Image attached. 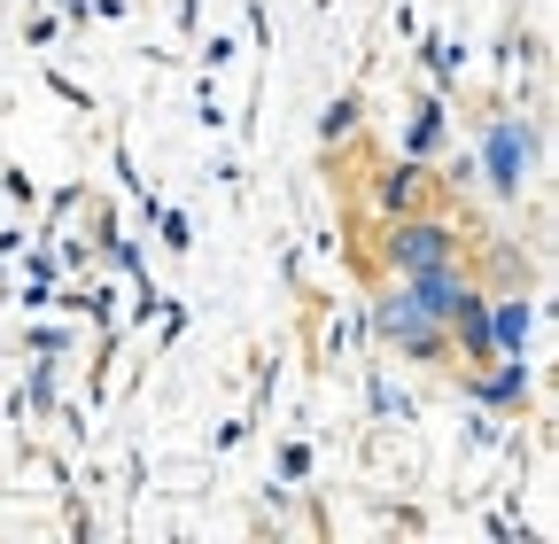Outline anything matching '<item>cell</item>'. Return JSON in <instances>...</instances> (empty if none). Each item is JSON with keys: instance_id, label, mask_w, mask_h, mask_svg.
<instances>
[{"instance_id": "1", "label": "cell", "mask_w": 559, "mask_h": 544, "mask_svg": "<svg viewBox=\"0 0 559 544\" xmlns=\"http://www.w3.org/2000/svg\"><path fill=\"white\" fill-rule=\"evenodd\" d=\"M373 334H381L396 358H419V366H443L451 358V327L436 311H419V296L404 281H381L373 288Z\"/></svg>"}, {"instance_id": "2", "label": "cell", "mask_w": 559, "mask_h": 544, "mask_svg": "<svg viewBox=\"0 0 559 544\" xmlns=\"http://www.w3.org/2000/svg\"><path fill=\"white\" fill-rule=\"evenodd\" d=\"M451 257H466V241L436 211H404V218L381 226V272H396V281L404 272H428V264H451Z\"/></svg>"}, {"instance_id": "3", "label": "cell", "mask_w": 559, "mask_h": 544, "mask_svg": "<svg viewBox=\"0 0 559 544\" xmlns=\"http://www.w3.org/2000/svg\"><path fill=\"white\" fill-rule=\"evenodd\" d=\"M536 164H544V141H536V125H528V117H498V125H489L481 172H489V187H498V194L521 202V187L536 179Z\"/></svg>"}, {"instance_id": "4", "label": "cell", "mask_w": 559, "mask_h": 544, "mask_svg": "<svg viewBox=\"0 0 559 544\" xmlns=\"http://www.w3.org/2000/svg\"><path fill=\"white\" fill-rule=\"evenodd\" d=\"M521 343H528V296H489V351L521 358Z\"/></svg>"}, {"instance_id": "5", "label": "cell", "mask_w": 559, "mask_h": 544, "mask_svg": "<svg viewBox=\"0 0 559 544\" xmlns=\"http://www.w3.org/2000/svg\"><path fill=\"white\" fill-rule=\"evenodd\" d=\"M373 202H381L389 218L419 211V172H412V164H389V172H381V187H373Z\"/></svg>"}]
</instances>
